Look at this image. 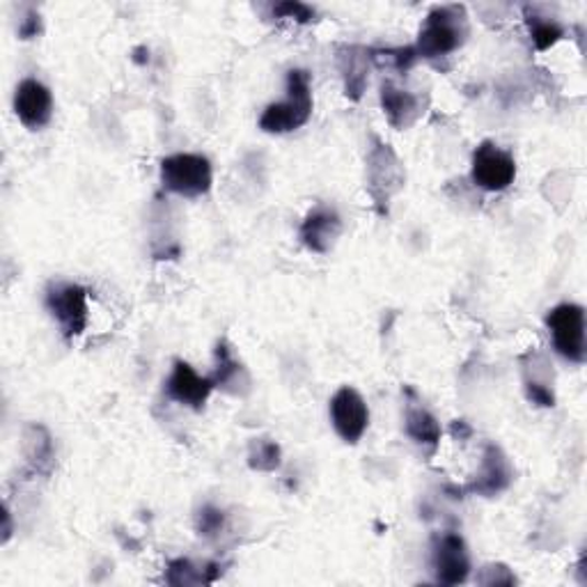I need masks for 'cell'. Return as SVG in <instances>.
<instances>
[{"mask_svg":"<svg viewBox=\"0 0 587 587\" xmlns=\"http://www.w3.org/2000/svg\"><path fill=\"white\" fill-rule=\"evenodd\" d=\"M471 23L464 5H437L431 8L420 25L416 50L420 60L437 65L450 58L466 44Z\"/></svg>","mask_w":587,"mask_h":587,"instance_id":"cell-1","label":"cell"},{"mask_svg":"<svg viewBox=\"0 0 587 587\" xmlns=\"http://www.w3.org/2000/svg\"><path fill=\"white\" fill-rule=\"evenodd\" d=\"M315 99H313V81L305 69L287 71L285 81V99L269 104L260 115V129L267 134H292L305 126L313 117Z\"/></svg>","mask_w":587,"mask_h":587,"instance_id":"cell-2","label":"cell"},{"mask_svg":"<svg viewBox=\"0 0 587 587\" xmlns=\"http://www.w3.org/2000/svg\"><path fill=\"white\" fill-rule=\"evenodd\" d=\"M365 177H368V193L374 202V207L381 216H386L391 210V200L404 189L406 172L397 157V151L379 138H372V147L368 151L365 161Z\"/></svg>","mask_w":587,"mask_h":587,"instance_id":"cell-3","label":"cell"},{"mask_svg":"<svg viewBox=\"0 0 587 587\" xmlns=\"http://www.w3.org/2000/svg\"><path fill=\"white\" fill-rule=\"evenodd\" d=\"M161 187L187 200H195L207 195L214 184V168L212 161L193 151H180V155H170L161 161L159 168Z\"/></svg>","mask_w":587,"mask_h":587,"instance_id":"cell-4","label":"cell"},{"mask_svg":"<svg viewBox=\"0 0 587 587\" xmlns=\"http://www.w3.org/2000/svg\"><path fill=\"white\" fill-rule=\"evenodd\" d=\"M553 349L569 363H585V308L578 303H560L546 315Z\"/></svg>","mask_w":587,"mask_h":587,"instance_id":"cell-5","label":"cell"},{"mask_svg":"<svg viewBox=\"0 0 587 587\" xmlns=\"http://www.w3.org/2000/svg\"><path fill=\"white\" fill-rule=\"evenodd\" d=\"M471 180L482 191L503 193L517 180V161L496 143L484 140L473 151Z\"/></svg>","mask_w":587,"mask_h":587,"instance_id":"cell-6","label":"cell"},{"mask_svg":"<svg viewBox=\"0 0 587 587\" xmlns=\"http://www.w3.org/2000/svg\"><path fill=\"white\" fill-rule=\"evenodd\" d=\"M46 311L50 313L60 326V334L65 340H74L83 336L88 328V290L76 283H58L46 290L44 298Z\"/></svg>","mask_w":587,"mask_h":587,"instance_id":"cell-7","label":"cell"},{"mask_svg":"<svg viewBox=\"0 0 587 587\" xmlns=\"http://www.w3.org/2000/svg\"><path fill=\"white\" fill-rule=\"evenodd\" d=\"M431 574L439 585H462L471 576V553L459 532H439L431 538Z\"/></svg>","mask_w":587,"mask_h":587,"instance_id":"cell-8","label":"cell"},{"mask_svg":"<svg viewBox=\"0 0 587 587\" xmlns=\"http://www.w3.org/2000/svg\"><path fill=\"white\" fill-rule=\"evenodd\" d=\"M328 416L336 433L347 445L359 443L370 427V406L363 395L351 386H342L330 397Z\"/></svg>","mask_w":587,"mask_h":587,"instance_id":"cell-9","label":"cell"},{"mask_svg":"<svg viewBox=\"0 0 587 587\" xmlns=\"http://www.w3.org/2000/svg\"><path fill=\"white\" fill-rule=\"evenodd\" d=\"M342 229L345 225L338 210L330 207V204H317L301 221L298 239L311 252L326 255L338 244Z\"/></svg>","mask_w":587,"mask_h":587,"instance_id":"cell-10","label":"cell"},{"mask_svg":"<svg viewBox=\"0 0 587 587\" xmlns=\"http://www.w3.org/2000/svg\"><path fill=\"white\" fill-rule=\"evenodd\" d=\"M512 482H515V469L509 464L507 454L496 443H487L482 452L479 471L466 487V492L482 498H496L503 492H507Z\"/></svg>","mask_w":587,"mask_h":587,"instance_id":"cell-11","label":"cell"},{"mask_svg":"<svg viewBox=\"0 0 587 587\" xmlns=\"http://www.w3.org/2000/svg\"><path fill=\"white\" fill-rule=\"evenodd\" d=\"M216 391L212 376H200L195 368L187 361H174L172 372L166 381V397L182 404L193 411H202L204 404L210 402V395Z\"/></svg>","mask_w":587,"mask_h":587,"instance_id":"cell-12","label":"cell"},{"mask_svg":"<svg viewBox=\"0 0 587 587\" xmlns=\"http://www.w3.org/2000/svg\"><path fill=\"white\" fill-rule=\"evenodd\" d=\"M14 115L25 129H44L54 117V94L42 81L23 79L14 92Z\"/></svg>","mask_w":587,"mask_h":587,"instance_id":"cell-13","label":"cell"},{"mask_svg":"<svg viewBox=\"0 0 587 587\" xmlns=\"http://www.w3.org/2000/svg\"><path fill=\"white\" fill-rule=\"evenodd\" d=\"M379 99L388 124L397 132L411 129V126L422 117V97L416 92L402 90L391 81L381 83Z\"/></svg>","mask_w":587,"mask_h":587,"instance_id":"cell-14","label":"cell"},{"mask_svg":"<svg viewBox=\"0 0 587 587\" xmlns=\"http://www.w3.org/2000/svg\"><path fill=\"white\" fill-rule=\"evenodd\" d=\"M338 69L345 83V97L351 101H361L368 90V74H370V48L345 44L336 50Z\"/></svg>","mask_w":587,"mask_h":587,"instance_id":"cell-15","label":"cell"},{"mask_svg":"<svg viewBox=\"0 0 587 587\" xmlns=\"http://www.w3.org/2000/svg\"><path fill=\"white\" fill-rule=\"evenodd\" d=\"M404 429H406V437L411 439L416 445L425 448L429 454L439 450V443L443 437L441 422L422 404H408L406 406Z\"/></svg>","mask_w":587,"mask_h":587,"instance_id":"cell-16","label":"cell"},{"mask_svg":"<svg viewBox=\"0 0 587 587\" xmlns=\"http://www.w3.org/2000/svg\"><path fill=\"white\" fill-rule=\"evenodd\" d=\"M23 452L29 464L39 471L48 473L54 464V443H50L48 431L39 425H29L23 431Z\"/></svg>","mask_w":587,"mask_h":587,"instance_id":"cell-17","label":"cell"},{"mask_svg":"<svg viewBox=\"0 0 587 587\" xmlns=\"http://www.w3.org/2000/svg\"><path fill=\"white\" fill-rule=\"evenodd\" d=\"M532 359V353H530ZM544 359L538 355V361L532 359L530 365L523 368V388H526V397L538 404L542 408H553L555 406V393H553V372H546L542 376L540 368H542Z\"/></svg>","mask_w":587,"mask_h":587,"instance_id":"cell-18","label":"cell"},{"mask_svg":"<svg viewBox=\"0 0 587 587\" xmlns=\"http://www.w3.org/2000/svg\"><path fill=\"white\" fill-rule=\"evenodd\" d=\"M523 16H526L530 39H532V44L538 50H549L565 37L563 23H560L557 19L544 16L534 8H523Z\"/></svg>","mask_w":587,"mask_h":587,"instance_id":"cell-19","label":"cell"},{"mask_svg":"<svg viewBox=\"0 0 587 587\" xmlns=\"http://www.w3.org/2000/svg\"><path fill=\"white\" fill-rule=\"evenodd\" d=\"M210 376L214 381V386L223 388V391H229V386H235L237 381L241 384V376H246L244 365L235 359L233 349H229V345L225 340H221L216 345V368Z\"/></svg>","mask_w":587,"mask_h":587,"instance_id":"cell-20","label":"cell"},{"mask_svg":"<svg viewBox=\"0 0 587 587\" xmlns=\"http://www.w3.org/2000/svg\"><path fill=\"white\" fill-rule=\"evenodd\" d=\"M416 46H397V48H370V63L376 67L395 69L397 74L411 71L418 65Z\"/></svg>","mask_w":587,"mask_h":587,"instance_id":"cell-21","label":"cell"},{"mask_svg":"<svg viewBox=\"0 0 587 587\" xmlns=\"http://www.w3.org/2000/svg\"><path fill=\"white\" fill-rule=\"evenodd\" d=\"M248 466L258 473H275L283 466V450L271 439H255L248 450Z\"/></svg>","mask_w":587,"mask_h":587,"instance_id":"cell-22","label":"cell"},{"mask_svg":"<svg viewBox=\"0 0 587 587\" xmlns=\"http://www.w3.org/2000/svg\"><path fill=\"white\" fill-rule=\"evenodd\" d=\"M210 569V567H207ZM207 569H200L195 567L191 560L180 557V560H172L166 569V583L177 585V587H187V585H197V583H212V578L207 576Z\"/></svg>","mask_w":587,"mask_h":587,"instance_id":"cell-23","label":"cell"},{"mask_svg":"<svg viewBox=\"0 0 587 587\" xmlns=\"http://www.w3.org/2000/svg\"><path fill=\"white\" fill-rule=\"evenodd\" d=\"M225 528V512L214 505H202L195 515V532L200 538H216Z\"/></svg>","mask_w":587,"mask_h":587,"instance_id":"cell-24","label":"cell"},{"mask_svg":"<svg viewBox=\"0 0 587 587\" xmlns=\"http://www.w3.org/2000/svg\"><path fill=\"white\" fill-rule=\"evenodd\" d=\"M273 16L278 19H292L296 23H313L317 19V10L313 5L298 3V0H285V3H278L271 8Z\"/></svg>","mask_w":587,"mask_h":587,"instance_id":"cell-25","label":"cell"},{"mask_svg":"<svg viewBox=\"0 0 587 587\" xmlns=\"http://www.w3.org/2000/svg\"><path fill=\"white\" fill-rule=\"evenodd\" d=\"M479 585H515L517 576L509 572L505 565H487L479 576H477Z\"/></svg>","mask_w":587,"mask_h":587,"instance_id":"cell-26","label":"cell"},{"mask_svg":"<svg viewBox=\"0 0 587 587\" xmlns=\"http://www.w3.org/2000/svg\"><path fill=\"white\" fill-rule=\"evenodd\" d=\"M42 35V14L35 8H29L19 21V37L21 39H35Z\"/></svg>","mask_w":587,"mask_h":587,"instance_id":"cell-27","label":"cell"},{"mask_svg":"<svg viewBox=\"0 0 587 587\" xmlns=\"http://www.w3.org/2000/svg\"><path fill=\"white\" fill-rule=\"evenodd\" d=\"M452 433H454V437H456V433H459V437H471L473 429L464 420H454L452 422Z\"/></svg>","mask_w":587,"mask_h":587,"instance_id":"cell-28","label":"cell"}]
</instances>
